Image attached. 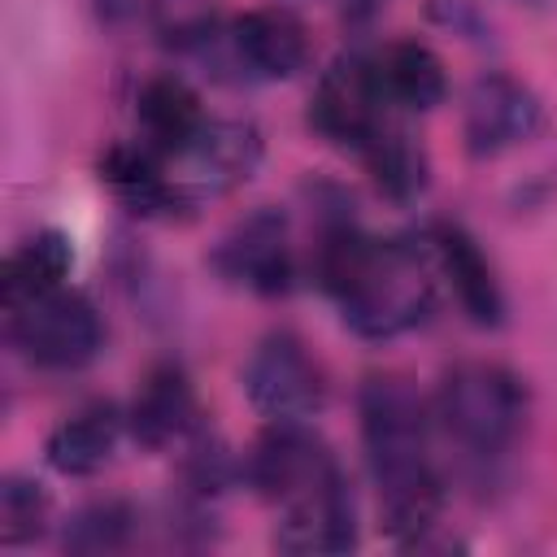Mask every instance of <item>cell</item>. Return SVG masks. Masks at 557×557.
<instances>
[{
	"mask_svg": "<svg viewBox=\"0 0 557 557\" xmlns=\"http://www.w3.org/2000/svg\"><path fill=\"white\" fill-rule=\"evenodd\" d=\"M248 479L274 509L283 553H344L357 540L352 496L335 453L305 422H270L248 453Z\"/></svg>",
	"mask_w": 557,
	"mask_h": 557,
	"instance_id": "1",
	"label": "cell"
},
{
	"mask_svg": "<svg viewBox=\"0 0 557 557\" xmlns=\"http://www.w3.org/2000/svg\"><path fill=\"white\" fill-rule=\"evenodd\" d=\"M322 287L335 296L344 322L366 339H392L418 326L435 305L440 265L431 239H374L357 226L326 231L318 248Z\"/></svg>",
	"mask_w": 557,
	"mask_h": 557,
	"instance_id": "2",
	"label": "cell"
},
{
	"mask_svg": "<svg viewBox=\"0 0 557 557\" xmlns=\"http://www.w3.org/2000/svg\"><path fill=\"white\" fill-rule=\"evenodd\" d=\"M361 444L387 535L396 544H418L444 505V479L431 457L426 400L396 374L370 379L361 387Z\"/></svg>",
	"mask_w": 557,
	"mask_h": 557,
	"instance_id": "3",
	"label": "cell"
},
{
	"mask_svg": "<svg viewBox=\"0 0 557 557\" xmlns=\"http://www.w3.org/2000/svg\"><path fill=\"white\" fill-rule=\"evenodd\" d=\"M435 418L474 457H500L527 426V387L496 361H461L440 379Z\"/></svg>",
	"mask_w": 557,
	"mask_h": 557,
	"instance_id": "4",
	"label": "cell"
},
{
	"mask_svg": "<svg viewBox=\"0 0 557 557\" xmlns=\"http://www.w3.org/2000/svg\"><path fill=\"white\" fill-rule=\"evenodd\" d=\"M9 335L39 370H78L104 344L96 305L74 287H57L9 309Z\"/></svg>",
	"mask_w": 557,
	"mask_h": 557,
	"instance_id": "5",
	"label": "cell"
},
{
	"mask_svg": "<svg viewBox=\"0 0 557 557\" xmlns=\"http://www.w3.org/2000/svg\"><path fill=\"white\" fill-rule=\"evenodd\" d=\"M261 161V135L252 122H231V117H205V126L165 157L170 187L178 205H196L205 196H226L239 183L252 178Z\"/></svg>",
	"mask_w": 557,
	"mask_h": 557,
	"instance_id": "6",
	"label": "cell"
},
{
	"mask_svg": "<svg viewBox=\"0 0 557 557\" xmlns=\"http://www.w3.org/2000/svg\"><path fill=\"white\" fill-rule=\"evenodd\" d=\"M387 109H392V100L383 91L379 65L348 52V57H335L318 74V87H313V100H309V126L322 139L361 152L392 122Z\"/></svg>",
	"mask_w": 557,
	"mask_h": 557,
	"instance_id": "7",
	"label": "cell"
},
{
	"mask_svg": "<svg viewBox=\"0 0 557 557\" xmlns=\"http://www.w3.org/2000/svg\"><path fill=\"white\" fill-rule=\"evenodd\" d=\"M244 392L270 422H305L326 400V379L305 344L287 331L265 335L244 361Z\"/></svg>",
	"mask_w": 557,
	"mask_h": 557,
	"instance_id": "8",
	"label": "cell"
},
{
	"mask_svg": "<svg viewBox=\"0 0 557 557\" xmlns=\"http://www.w3.org/2000/svg\"><path fill=\"white\" fill-rule=\"evenodd\" d=\"M544 122L540 96L513 74H483L466 96V148L474 157H500L527 144Z\"/></svg>",
	"mask_w": 557,
	"mask_h": 557,
	"instance_id": "9",
	"label": "cell"
},
{
	"mask_svg": "<svg viewBox=\"0 0 557 557\" xmlns=\"http://www.w3.org/2000/svg\"><path fill=\"white\" fill-rule=\"evenodd\" d=\"M218 270L231 283H244L248 292L274 296L292 287V244H287V222L274 209H257L244 222H235V231L222 239L218 248Z\"/></svg>",
	"mask_w": 557,
	"mask_h": 557,
	"instance_id": "10",
	"label": "cell"
},
{
	"mask_svg": "<svg viewBox=\"0 0 557 557\" xmlns=\"http://www.w3.org/2000/svg\"><path fill=\"white\" fill-rule=\"evenodd\" d=\"M231 57L252 78H292L309 65V30L287 9H252L231 26Z\"/></svg>",
	"mask_w": 557,
	"mask_h": 557,
	"instance_id": "11",
	"label": "cell"
},
{
	"mask_svg": "<svg viewBox=\"0 0 557 557\" xmlns=\"http://www.w3.org/2000/svg\"><path fill=\"white\" fill-rule=\"evenodd\" d=\"M431 252H435L440 278H448L457 305H461L479 326H496L500 313H505V296H500V283H496L487 257L479 252V244H474L461 226H435Z\"/></svg>",
	"mask_w": 557,
	"mask_h": 557,
	"instance_id": "12",
	"label": "cell"
},
{
	"mask_svg": "<svg viewBox=\"0 0 557 557\" xmlns=\"http://www.w3.org/2000/svg\"><path fill=\"white\" fill-rule=\"evenodd\" d=\"M131 435L144 448H165L196 426V392L178 366H157L131 400Z\"/></svg>",
	"mask_w": 557,
	"mask_h": 557,
	"instance_id": "13",
	"label": "cell"
},
{
	"mask_svg": "<svg viewBox=\"0 0 557 557\" xmlns=\"http://www.w3.org/2000/svg\"><path fill=\"white\" fill-rule=\"evenodd\" d=\"M126 426L131 422L117 413V405H109V400L83 405L78 413L57 422L52 435H48L52 470H61V474H96L117 453V440H122Z\"/></svg>",
	"mask_w": 557,
	"mask_h": 557,
	"instance_id": "14",
	"label": "cell"
},
{
	"mask_svg": "<svg viewBox=\"0 0 557 557\" xmlns=\"http://www.w3.org/2000/svg\"><path fill=\"white\" fill-rule=\"evenodd\" d=\"M135 117H139V135L152 152L170 157L178 152L200 126H205V113H200V100L196 91L174 78V74H161V78H148L139 100H135Z\"/></svg>",
	"mask_w": 557,
	"mask_h": 557,
	"instance_id": "15",
	"label": "cell"
},
{
	"mask_svg": "<svg viewBox=\"0 0 557 557\" xmlns=\"http://www.w3.org/2000/svg\"><path fill=\"white\" fill-rule=\"evenodd\" d=\"M374 65H379V78H383L392 109H435L448 91L444 61L418 39L392 44Z\"/></svg>",
	"mask_w": 557,
	"mask_h": 557,
	"instance_id": "16",
	"label": "cell"
},
{
	"mask_svg": "<svg viewBox=\"0 0 557 557\" xmlns=\"http://www.w3.org/2000/svg\"><path fill=\"white\" fill-rule=\"evenodd\" d=\"M74 265V248L61 231L30 235L9 261H4V309H17L44 292L65 287V274Z\"/></svg>",
	"mask_w": 557,
	"mask_h": 557,
	"instance_id": "17",
	"label": "cell"
},
{
	"mask_svg": "<svg viewBox=\"0 0 557 557\" xmlns=\"http://www.w3.org/2000/svg\"><path fill=\"white\" fill-rule=\"evenodd\" d=\"M374 183L392 196V200H413L422 187H426V152L422 144L400 126V122H387L366 148H361Z\"/></svg>",
	"mask_w": 557,
	"mask_h": 557,
	"instance_id": "18",
	"label": "cell"
},
{
	"mask_svg": "<svg viewBox=\"0 0 557 557\" xmlns=\"http://www.w3.org/2000/svg\"><path fill=\"white\" fill-rule=\"evenodd\" d=\"M152 30L178 52H200L218 35V0H148Z\"/></svg>",
	"mask_w": 557,
	"mask_h": 557,
	"instance_id": "19",
	"label": "cell"
},
{
	"mask_svg": "<svg viewBox=\"0 0 557 557\" xmlns=\"http://www.w3.org/2000/svg\"><path fill=\"white\" fill-rule=\"evenodd\" d=\"M131 509L117 500H100L87 505L83 513H74V522L65 527V548L70 553H113L131 540Z\"/></svg>",
	"mask_w": 557,
	"mask_h": 557,
	"instance_id": "20",
	"label": "cell"
},
{
	"mask_svg": "<svg viewBox=\"0 0 557 557\" xmlns=\"http://www.w3.org/2000/svg\"><path fill=\"white\" fill-rule=\"evenodd\" d=\"M44 518H48V496L39 492V483L9 479L0 487V540L4 544L35 540L44 531Z\"/></svg>",
	"mask_w": 557,
	"mask_h": 557,
	"instance_id": "21",
	"label": "cell"
},
{
	"mask_svg": "<svg viewBox=\"0 0 557 557\" xmlns=\"http://www.w3.org/2000/svg\"><path fill=\"white\" fill-rule=\"evenodd\" d=\"M91 4H96V13L104 22H126L135 13V0H91Z\"/></svg>",
	"mask_w": 557,
	"mask_h": 557,
	"instance_id": "22",
	"label": "cell"
},
{
	"mask_svg": "<svg viewBox=\"0 0 557 557\" xmlns=\"http://www.w3.org/2000/svg\"><path fill=\"white\" fill-rule=\"evenodd\" d=\"M518 4H535V9H540V4H548V0H518Z\"/></svg>",
	"mask_w": 557,
	"mask_h": 557,
	"instance_id": "23",
	"label": "cell"
}]
</instances>
